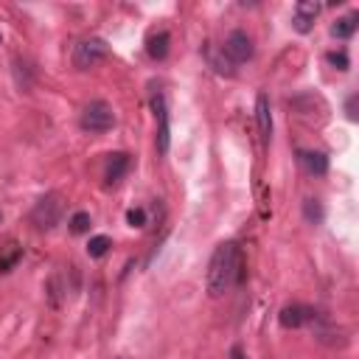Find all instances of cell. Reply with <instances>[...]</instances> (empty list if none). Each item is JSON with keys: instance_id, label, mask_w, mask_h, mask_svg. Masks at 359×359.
Returning a JSON list of instances; mask_svg holds the SVG:
<instances>
[{"instance_id": "cell-1", "label": "cell", "mask_w": 359, "mask_h": 359, "mask_svg": "<svg viewBox=\"0 0 359 359\" xmlns=\"http://www.w3.org/2000/svg\"><path fill=\"white\" fill-rule=\"evenodd\" d=\"M244 278V258L239 244L225 242L213 250L210 264H208V275H205V290L210 298H222L225 292H231L233 286Z\"/></svg>"}, {"instance_id": "cell-2", "label": "cell", "mask_w": 359, "mask_h": 359, "mask_svg": "<svg viewBox=\"0 0 359 359\" xmlns=\"http://www.w3.org/2000/svg\"><path fill=\"white\" fill-rule=\"evenodd\" d=\"M79 126L90 135H101V132H110L115 126V112L107 101H90L85 110H82V118H79Z\"/></svg>"}, {"instance_id": "cell-3", "label": "cell", "mask_w": 359, "mask_h": 359, "mask_svg": "<svg viewBox=\"0 0 359 359\" xmlns=\"http://www.w3.org/2000/svg\"><path fill=\"white\" fill-rule=\"evenodd\" d=\"M59 219H62V202H59V197H56V194L42 197V199L34 205V210H31V222H34L40 231H51V228H56V225H59Z\"/></svg>"}, {"instance_id": "cell-4", "label": "cell", "mask_w": 359, "mask_h": 359, "mask_svg": "<svg viewBox=\"0 0 359 359\" xmlns=\"http://www.w3.org/2000/svg\"><path fill=\"white\" fill-rule=\"evenodd\" d=\"M107 53H110V45H107L104 40H99V37H90V40H82V42L76 45V51H74V65H76L79 70H87V67L99 65L101 59H107Z\"/></svg>"}, {"instance_id": "cell-5", "label": "cell", "mask_w": 359, "mask_h": 359, "mask_svg": "<svg viewBox=\"0 0 359 359\" xmlns=\"http://www.w3.org/2000/svg\"><path fill=\"white\" fill-rule=\"evenodd\" d=\"M222 51H225V56H228L231 65H242V62L253 59L256 45H253V40H250L247 31H231L228 40H225V45H222Z\"/></svg>"}, {"instance_id": "cell-6", "label": "cell", "mask_w": 359, "mask_h": 359, "mask_svg": "<svg viewBox=\"0 0 359 359\" xmlns=\"http://www.w3.org/2000/svg\"><path fill=\"white\" fill-rule=\"evenodd\" d=\"M152 110H155V118H158V152L166 155L169 143H172V126H169V107H166L163 93L152 96Z\"/></svg>"}, {"instance_id": "cell-7", "label": "cell", "mask_w": 359, "mask_h": 359, "mask_svg": "<svg viewBox=\"0 0 359 359\" xmlns=\"http://www.w3.org/2000/svg\"><path fill=\"white\" fill-rule=\"evenodd\" d=\"M315 320V312L309 306H301V303H290V306H283L281 315H278V323L283 328H301L303 323Z\"/></svg>"}, {"instance_id": "cell-8", "label": "cell", "mask_w": 359, "mask_h": 359, "mask_svg": "<svg viewBox=\"0 0 359 359\" xmlns=\"http://www.w3.org/2000/svg\"><path fill=\"white\" fill-rule=\"evenodd\" d=\"M317 15H320V3H315V0H301V3L295 6V20H292L295 31H301V34L312 31Z\"/></svg>"}, {"instance_id": "cell-9", "label": "cell", "mask_w": 359, "mask_h": 359, "mask_svg": "<svg viewBox=\"0 0 359 359\" xmlns=\"http://www.w3.org/2000/svg\"><path fill=\"white\" fill-rule=\"evenodd\" d=\"M256 121H258V132L264 140L272 137V110H269V99L261 93L256 99Z\"/></svg>"}, {"instance_id": "cell-10", "label": "cell", "mask_w": 359, "mask_h": 359, "mask_svg": "<svg viewBox=\"0 0 359 359\" xmlns=\"http://www.w3.org/2000/svg\"><path fill=\"white\" fill-rule=\"evenodd\" d=\"M126 169H129V155H124V152H115V155H110L107 174H104L107 185H115V183H121V180H124V174H126Z\"/></svg>"}, {"instance_id": "cell-11", "label": "cell", "mask_w": 359, "mask_h": 359, "mask_svg": "<svg viewBox=\"0 0 359 359\" xmlns=\"http://www.w3.org/2000/svg\"><path fill=\"white\" fill-rule=\"evenodd\" d=\"M301 166L312 174V177H323L328 172V158L323 152H301Z\"/></svg>"}, {"instance_id": "cell-12", "label": "cell", "mask_w": 359, "mask_h": 359, "mask_svg": "<svg viewBox=\"0 0 359 359\" xmlns=\"http://www.w3.org/2000/svg\"><path fill=\"white\" fill-rule=\"evenodd\" d=\"M169 42H172L169 31H158V34H152V37H149V42H147V53H149L152 59H166V56H169Z\"/></svg>"}, {"instance_id": "cell-13", "label": "cell", "mask_w": 359, "mask_h": 359, "mask_svg": "<svg viewBox=\"0 0 359 359\" xmlns=\"http://www.w3.org/2000/svg\"><path fill=\"white\" fill-rule=\"evenodd\" d=\"M356 23H359V15H345V17H340V20L331 26V34H334L337 40H348V37L356 31Z\"/></svg>"}, {"instance_id": "cell-14", "label": "cell", "mask_w": 359, "mask_h": 359, "mask_svg": "<svg viewBox=\"0 0 359 359\" xmlns=\"http://www.w3.org/2000/svg\"><path fill=\"white\" fill-rule=\"evenodd\" d=\"M110 247H112L110 236H93L90 244H87V256H90V258H101V256H107Z\"/></svg>"}, {"instance_id": "cell-15", "label": "cell", "mask_w": 359, "mask_h": 359, "mask_svg": "<svg viewBox=\"0 0 359 359\" xmlns=\"http://www.w3.org/2000/svg\"><path fill=\"white\" fill-rule=\"evenodd\" d=\"M303 217L309 225H320L323 222V205L317 199H306L303 202Z\"/></svg>"}, {"instance_id": "cell-16", "label": "cell", "mask_w": 359, "mask_h": 359, "mask_svg": "<svg viewBox=\"0 0 359 359\" xmlns=\"http://www.w3.org/2000/svg\"><path fill=\"white\" fill-rule=\"evenodd\" d=\"M70 231H74V233H87L90 231V213H85V210L74 213V219H70Z\"/></svg>"}, {"instance_id": "cell-17", "label": "cell", "mask_w": 359, "mask_h": 359, "mask_svg": "<svg viewBox=\"0 0 359 359\" xmlns=\"http://www.w3.org/2000/svg\"><path fill=\"white\" fill-rule=\"evenodd\" d=\"M20 258H23V250L20 247H12L6 256H0V272H9Z\"/></svg>"}, {"instance_id": "cell-18", "label": "cell", "mask_w": 359, "mask_h": 359, "mask_svg": "<svg viewBox=\"0 0 359 359\" xmlns=\"http://www.w3.org/2000/svg\"><path fill=\"white\" fill-rule=\"evenodd\" d=\"M126 222H129L132 228H143V225H147V210H143V208H132V210L126 213Z\"/></svg>"}, {"instance_id": "cell-19", "label": "cell", "mask_w": 359, "mask_h": 359, "mask_svg": "<svg viewBox=\"0 0 359 359\" xmlns=\"http://www.w3.org/2000/svg\"><path fill=\"white\" fill-rule=\"evenodd\" d=\"M326 59H328L337 70H348V67H351V62H348V53H345V51H331Z\"/></svg>"}, {"instance_id": "cell-20", "label": "cell", "mask_w": 359, "mask_h": 359, "mask_svg": "<svg viewBox=\"0 0 359 359\" xmlns=\"http://www.w3.org/2000/svg\"><path fill=\"white\" fill-rule=\"evenodd\" d=\"M356 101H359L356 96H351V99L345 101V112H348V121H356V118H359V112H356Z\"/></svg>"}, {"instance_id": "cell-21", "label": "cell", "mask_w": 359, "mask_h": 359, "mask_svg": "<svg viewBox=\"0 0 359 359\" xmlns=\"http://www.w3.org/2000/svg\"><path fill=\"white\" fill-rule=\"evenodd\" d=\"M231 356H233V359H247V356H244V351H242V348H239V345H236V348H233V351H231Z\"/></svg>"}, {"instance_id": "cell-22", "label": "cell", "mask_w": 359, "mask_h": 359, "mask_svg": "<svg viewBox=\"0 0 359 359\" xmlns=\"http://www.w3.org/2000/svg\"><path fill=\"white\" fill-rule=\"evenodd\" d=\"M118 359H126V356H118Z\"/></svg>"}]
</instances>
